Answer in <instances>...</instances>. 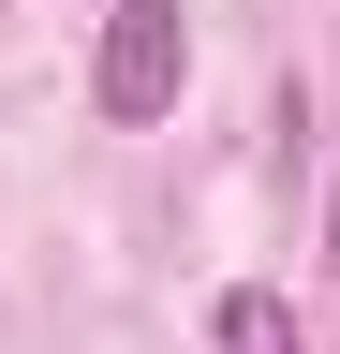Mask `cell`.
Instances as JSON below:
<instances>
[{
  "label": "cell",
  "instance_id": "1",
  "mask_svg": "<svg viewBox=\"0 0 340 354\" xmlns=\"http://www.w3.org/2000/svg\"><path fill=\"white\" fill-rule=\"evenodd\" d=\"M178 88H193V15L178 0H118L104 44H89V104L118 133H148V118H178Z\"/></svg>",
  "mask_w": 340,
  "mask_h": 354
},
{
  "label": "cell",
  "instance_id": "3",
  "mask_svg": "<svg viewBox=\"0 0 340 354\" xmlns=\"http://www.w3.org/2000/svg\"><path fill=\"white\" fill-rule=\"evenodd\" d=\"M325 266H340V192H325Z\"/></svg>",
  "mask_w": 340,
  "mask_h": 354
},
{
  "label": "cell",
  "instance_id": "2",
  "mask_svg": "<svg viewBox=\"0 0 340 354\" xmlns=\"http://www.w3.org/2000/svg\"><path fill=\"white\" fill-rule=\"evenodd\" d=\"M207 339H222V354H296V310H281L267 281H237L222 310H207Z\"/></svg>",
  "mask_w": 340,
  "mask_h": 354
}]
</instances>
